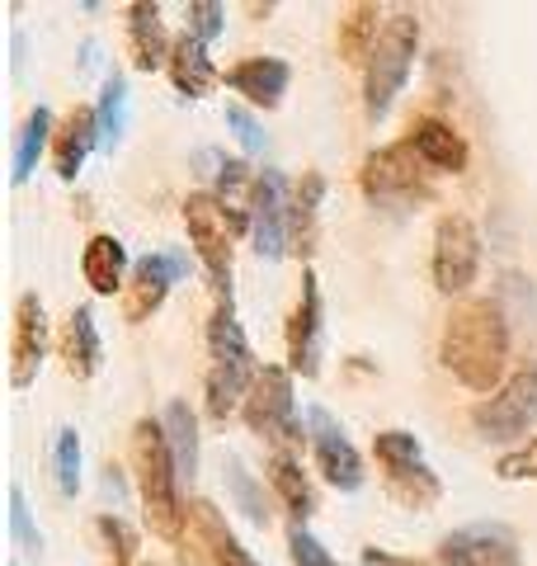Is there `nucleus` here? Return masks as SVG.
Segmentation results:
<instances>
[{"mask_svg":"<svg viewBox=\"0 0 537 566\" xmlns=\"http://www.w3.org/2000/svg\"><path fill=\"white\" fill-rule=\"evenodd\" d=\"M439 359L472 392H499L509 374V322L491 297H467L448 312L439 335Z\"/></svg>","mask_w":537,"mask_h":566,"instance_id":"f257e3e1","label":"nucleus"},{"mask_svg":"<svg viewBox=\"0 0 537 566\" xmlns=\"http://www.w3.org/2000/svg\"><path fill=\"white\" fill-rule=\"evenodd\" d=\"M133 476L141 491V515H147L156 538L179 543L185 534V501H179V472L170 458V439L166 424L141 416L133 424Z\"/></svg>","mask_w":537,"mask_h":566,"instance_id":"f03ea898","label":"nucleus"},{"mask_svg":"<svg viewBox=\"0 0 537 566\" xmlns=\"http://www.w3.org/2000/svg\"><path fill=\"white\" fill-rule=\"evenodd\" d=\"M208 416L227 420L236 406H245L250 387H255V349H250L245 331L231 312V293H218V312L208 322Z\"/></svg>","mask_w":537,"mask_h":566,"instance_id":"7ed1b4c3","label":"nucleus"},{"mask_svg":"<svg viewBox=\"0 0 537 566\" xmlns=\"http://www.w3.org/2000/svg\"><path fill=\"white\" fill-rule=\"evenodd\" d=\"M415 52H420V20L410 10L391 14L387 29H382L378 52L368 57V76H364V109H368L372 123L387 118L391 104H397V95L406 91L410 66H415Z\"/></svg>","mask_w":537,"mask_h":566,"instance_id":"20e7f679","label":"nucleus"},{"mask_svg":"<svg viewBox=\"0 0 537 566\" xmlns=\"http://www.w3.org/2000/svg\"><path fill=\"white\" fill-rule=\"evenodd\" d=\"M372 458H378V468H382L387 491L397 495L401 505L429 510L443 495L439 472L424 463L420 439L410 434V430H378V434H372Z\"/></svg>","mask_w":537,"mask_h":566,"instance_id":"39448f33","label":"nucleus"},{"mask_svg":"<svg viewBox=\"0 0 537 566\" xmlns=\"http://www.w3.org/2000/svg\"><path fill=\"white\" fill-rule=\"evenodd\" d=\"M358 185L372 203H397V208H410V203H434V180L420 161V151L410 142H391V147H378L358 170Z\"/></svg>","mask_w":537,"mask_h":566,"instance_id":"423d86ee","label":"nucleus"},{"mask_svg":"<svg viewBox=\"0 0 537 566\" xmlns=\"http://www.w3.org/2000/svg\"><path fill=\"white\" fill-rule=\"evenodd\" d=\"M472 424L486 444H514L537 424V364L514 368L505 387L472 406Z\"/></svg>","mask_w":537,"mask_h":566,"instance_id":"0eeeda50","label":"nucleus"},{"mask_svg":"<svg viewBox=\"0 0 537 566\" xmlns=\"http://www.w3.org/2000/svg\"><path fill=\"white\" fill-rule=\"evenodd\" d=\"M241 420L250 424V434L278 444V453H288L293 444H302V424H297V406H293V374L278 364H264L255 387L241 406Z\"/></svg>","mask_w":537,"mask_h":566,"instance_id":"6e6552de","label":"nucleus"},{"mask_svg":"<svg viewBox=\"0 0 537 566\" xmlns=\"http://www.w3.org/2000/svg\"><path fill=\"white\" fill-rule=\"evenodd\" d=\"M185 232H189V245H193V255H199V264L208 270L212 279V289L218 293H231V251H236V227H231L227 218V208L218 203V193H189L185 199Z\"/></svg>","mask_w":537,"mask_h":566,"instance_id":"1a4fd4ad","label":"nucleus"},{"mask_svg":"<svg viewBox=\"0 0 537 566\" xmlns=\"http://www.w3.org/2000/svg\"><path fill=\"white\" fill-rule=\"evenodd\" d=\"M179 557L185 566H255V557L241 547L212 501H189L185 505V534H179Z\"/></svg>","mask_w":537,"mask_h":566,"instance_id":"9d476101","label":"nucleus"},{"mask_svg":"<svg viewBox=\"0 0 537 566\" xmlns=\"http://www.w3.org/2000/svg\"><path fill=\"white\" fill-rule=\"evenodd\" d=\"M481 270V232L472 218L462 212H443L439 227H434V283L439 293L457 297L476 283Z\"/></svg>","mask_w":537,"mask_h":566,"instance_id":"9b49d317","label":"nucleus"},{"mask_svg":"<svg viewBox=\"0 0 537 566\" xmlns=\"http://www.w3.org/2000/svg\"><path fill=\"white\" fill-rule=\"evenodd\" d=\"M307 439L316 449V468L320 476L335 486V491H358L364 486V458H358V449L349 444V434L335 424V416L326 411V406H307Z\"/></svg>","mask_w":537,"mask_h":566,"instance_id":"f8f14e48","label":"nucleus"},{"mask_svg":"<svg viewBox=\"0 0 537 566\" xmlns=\"http://www.w3.org/2000/svg\"><path fill=\"white\" fill-rule=\"evenodd\" d=\"M288 199L293 189L278 170H260V193H255V212H250V241H255L260 260H283L293 251L288 237Z\"/></svg>","mask_w":537,"mask_h":566,"instance_id":"ddd939ff","label":"nucleus"},{"mask_svg":"<svg viewBox=\"0 0 537 566\" xmlns=\"http://www.w3.org/2000/svg\"><path fill=\"white\" fill-rule=\"evenodd\" d=\"M439 566H518V538L505 524H467L439 543Z\"/></svg>","mask_w":537,"mask_h":566,"instance_id":"4468645a","label":"nucleus"},{"mask_svg":"<svg viewBox=\"0 0 537 566\" xmlns=\"http://www.w3.org/2000/svg\"><path fill=\"white\" fill-rule=\"evenodd\" d=\"M48 354V312L39 293H20L14 303V322H10V382L29 387L39 378V364Z\"/></svg>","mask_w":537,"mask_h":566,"instance_id":"2eb2a0df","label":"nucleus"},{"mask_svg":"<svg viewBox=\"0 0 537 566\" xmlns=\"http://www.w3.org/2000/svg\"><path fill=\"white\" fill-rule=\"evenodd\" d=\"M288 374L316 378L320 374V279L302 270V293L288 316Z\"/></svg>","mask_w":537,"mask_h":566,"instance_id":"dca6fc26","label":"nucleus"},{"mask_svg":"<svg viewBox=\"0 0 537 566\" xmlns=\"http://www.w3.org/2000/svg\"><path fill=\"white\" fill-rule=\"evenodd\" d=\"M189 264L179 255H141L128 274V289H123V316L137 326V322H151V312H160L166 303L170 283L185 279Z\"/></svg>","mask_w":537,"mask_h":566,"instance_id":"f3484780","label":"nucleus"},{"mask_svg":"<svg viewBox=\"0 0 537 566\" xmlns=\"http://www.w3.org/2000/svg\"><path fill=\"white\" fill-rule=\"evenodd\" d=\"M57 359H62V368L76 382L99 374L104 345H99V326H95V312H90V307H71L66 312V322L57 331Z\"/></svg>","mask_w":537,"mask_h":566,"instance_id":"a211bd4d","label":"nucleus"},{"mask_svg":"<svg viewBox=\"0 0 537 566\" xmlns=\"http://www.w3.org/2000/svg\"><path fill=\"white\" fill-rule=\"evenodd\" d=\"M288 81H293V71L283 57H245L227 71V85L236 95H245L255 109H278L283 95H288Z\"/></svg>","mask_w":537,"mask_h":566,"instance_id":"6ab92c4d","label":"nucleus"},{"mask_svg":"<svg viewBox=\"0 0 537 566\" xmlns=\"http://www.w3.org/2000/svg\"><path fill=\"white\" fill-rule=\"evenodd\" d=\"M410 147L420 151V161L424 166H434V170H448V175H462L472 161V151H467V142H462V133L453 128V123H443V118H415L410 123Z\"/></svg>","mask_w":537,"mask_h":566,"instance_id":"aec40b11","label":"nucleus"},{"mask_svg":"<svg viewBox=\"0 0 537 566\" xmlns=\"http://www.w3.org/2000/svg\"><path fill=\"white\" fill-rule=\"evenodd\" d=\"M170 39L166 24H160V6L156 0H133L128 6V57L137 71H156L170 62Z\"/></svg>","mask_w":537,"mask_h":566,"instance_id":"412c9836","label":"nucleus"},{"mask_svg":"<svg viewBox=\"0 0 537 566\" xmlns=\"http://www.w3.org/2000/svg\"><path fill=\"white\" fill-rule=\"evenodd\" d=\"M95 147H99V118H95V109L76 104V109L62 118L57 137H52V161H57L62 180H76L81 166H85V156L95 151Z\"/></svg>","mask_w":537,"mask_h":566,"instance_id":"4be33fe9","label":"nucleus"},{"mask_svg":"<svg viewBox=\"0 0 537 566\" xmlns=\"http://www.w3.org/2000/svg\"><path fill=\"white\" fill-rule=\"evenodd\" d=\"M81 274L90 283V293H99V297H114L128 289V251H123V241L109 237V232H99V237H90L85 241V251H81Z\"/></svg>","mask_w":537,"mask_h":566,"instance_id":"5701e85b","label":"nucleus"},{"mask_svg":"<svg viewBox=\"0 0 537 566\" xmlns=\"http://www.w3.org/2000/svg\"><path fill=\"white\" fill-rule=\"evenodd\" d=\"M166 71H170L175 91H179V95H189V99H203L212 85H218V66H212V57H208V43H199L189 29L175 39Z\"/></svg>","mask_w":537,"mask_h":566,"instance_id":"b1692460","label":"nucleus"},{"mask_svg":"<svg viewBox=\"0 0 537 566\" xmlns=\"http://www.w3.org/2000/svg\"><path fill=\"white\" fill-rule=\"evenodd\" d=\"M320 199H326V175L320 170H302L288 199V237L297 255L316 251V222H320Z\"/></svg>","mask_w":537,"mask_h":566,"instance_id":"393cba45","label":"nucleus"},{"mask_svg":"<svg viewBox=\"0 0 537 566\" xmlns=\"http://www.w3.org/2000/svg\"><path fill=\"white\" fill-rule=\"evenodd\" d=\"M218 203L227 208V218L236 232H250V212H255V193H260V170H250L245 161H222L218 166Z\"/></svg>","mask_w":537,"mask_h":566,"instance_id":"a878e982","label":"nucleus"},{"mask_svg":"<svg viewBox=\"0 0 537 566\" xmlns=\"http://www.w3.org/2000/svg\"><path fill=\"white\" fill-rule=\"evenodd\" d=\"M382 10L378 6H349L345 14H339V57L345 62H364L368 66V57L378 52V43H382Z\"/></svg>","mask_w":537,"mask_h":566,"instance_id":"bb28decb","label":"nucleus"},{"mask_svg":"<svg viewBox=\"0 0 537 566\" xmlns=\"http://www.w3.org/2000/svg\"><path fill=\"white\" fill-rule=\"evenodd\" d=\"M268 482H274L278 501L288 505L293 524H307L316 515V486L307 482V472H302V463L293 453H274V458H268Z\"/></svg>","mask_w":537,"mask_h":566,"instance_id":"cd10ccee","label":"nucleus"},{"mask_svg":"<svg viewBox=\"0 0 537 566\" xmlns=\"http://www.w3.org/2000/svg\"><path fill=\"white\" fill-rule=\"evenodd\" d=\"M160 424H166V439H170V458H175L179 482H193V476H199V420H193L189 401H170L166 416H160Z\"/></svg>","mask_w":537,"mask_h":566,"instance_id":"c85d7f7f","label":"nucleus"},{"mask_svg":"<svg viewBox=\"0 0 537 566\" xmlns=\"http://www.w3.org/2000/svg\"><path fill=\"white\" fill-rule=\"evenodd\" d=\"M52 137H57V128H52V114L43 109H33L24 118V128H20V142H14V185H29L33 180V170H39V156L52 147Z\"/></svg>","mask_w":537,"mask_h":566,"instance_id":"c756f323","label":"nucleus"},{"mask_svg":"<svg viewBox=\"0 0 537 566\" xmlns=\"http://www.w3.org/2000/svg\"><path fill=\"white\" fill-rule=\"evenodd\" d=\"M95 118H99V147L114 151L123 142V128H128V81H123V71H109V76H104Z\"/></svg>","mask_w":537,"mask_h":566,"instance_id":"7c9ffc66","label":"nucleus"},{"mask_svg":"<svg viewBox=\"0 0 537 566\" xmlns=\"http://www.w3.org/2000/svg\"><path fill=\"white\" fill-rule=\"evenodd\" d=\"M222 476H227V491H231V501H236L241 515H245L250 524H255V528H268V501H264V486L245 472L241 458H227V463H222Z\"/></svg>","mask_w":537,"mask_h":566,"instance_id":"2f4dec72","label":"nucleus"},{"mask_svg":"<svg viewBox=\"0 0 537 566\" xmlns=\"http://www.w3.org/2000/svg\"><path fill=\"white\" fill-rule=\"evenodd\" d=\"M52 472H57V491L62 495H76L81 491V434L71 430H57L52 439Z\"/></svg>","mask_w":537,"mask_h":566,"instance_id":"473e14b6","label":"nucleus"},{"mask_svg":"<svg viewBox=\"0 0 537 566\" xmlns=\"http://www.w3.org/2000/svg\"><path fill=\"white\" fill-rule=\"evenodd\" d=\"M95 534L104 538V547H109V562L114 566H133L137 562V534H133V524L123 520V515H99L95 520Z\"/></svg>","mask_w":537,"mask_h":566,"instance_id":"72a5a7b5","label":"nucleus"},{"mask_svg":"<svg viewBox=\"0 0 537 566\" xmlns=\"http://www.w3.org/2000/svg\"><path fill=\"white\" fill-rule=\"evenodd\" d=\"M10 538H14V547H24V553H39L43 547V534H39V524H33V515H29V501H24L20 482L10 486Z\"/></svg>","mask_w":537,"mask_h":566,"instance_id":"f704fd0d","label":"nucleus"},{"mask_svg":"<svg viewBox=\"0 0 537 566\" xmlns=\"http://www.w3.org/2000/svg\"><path fill=\"white\" fill-rule=\"evenodd\" d=\"M185 20H189V33L199 43H218L222 29H227V10L218 6V0H193V6L185 10Z\"/></svg>","mask_w":537,"mask_h":566,"instance_id":"c9c22d12","label":"nucleus"},{"mask_svg":"<svg viewBox=\"0 0 537 566\" xmlns=\"http://www.w3.org/2000/svg\"><path fill=\"white\" fill-rule=\"evenodd\" d=\"M495 476H499V482H537V439H528L524 449L499 453Z\"/></svg>","mask_w":537,"mask_h":566,"instance_id":"e433bc0d","label":"nucleus"},{"mask_svg":"<svg viewBox=\"0 0 537 566\" xmlns=\"http://www.w3.org/2000/svg\"><path fill=\"white\" fill-rule=\"evenodd\" d=\"M288 557H293V566H345V562H335L326 547H320V543L307 534V524H293V528H288Z\"/></svg>","mask_w":537,"mask_h":566,"instance_id":"4c0bfd02","label":"nucleus"},{"mask_svg":"<svg viewBox=\"0 0 537 566\" xmlns=\"http://www.w3.org/2000/svg\"><path fill=\"white\" fill-rule=\"evenodd\" d=\"M227 128L236 133V142H241L250 156H260V151H264V128L255 123V114L241 109V104H227Z\"/></svg>","mask_w":537,"mask_h":566,"instance_id":"58836bf2","label":"nucleus"},{"mask_svg":"<svg viewBox=\"0 0 537 566\" xmlns=\"http://www.w3.org/2000/svg\"><path fill=\"white\" fill-rule=\"evenodd\" d=\"M364 566H420L415 557H391L382 547H364Z\"/></svg>","mask_w":537,"mask_h":566,"instance_id":"ea45409f","label":"nucleus"},{"mask_svg":"<svg viewBox=\"0 0 537 566\" xmlns=\"http://www.w3.org/2000/svg\"><path fill=\"white\" fill-rule=\"evenodd\" d=\"M104 491H109L114 501H123V495H128V486H123V468H118V463H104Z\"/></svg>","mask_w":537,"mask_h":566,"instance_id":"a19ab883","label":"nucleus"},{"mask_svg":"<svg viewBox=\"0 0 537 566\" xmlns=\"http://www.w3.org/2000/svg\"><path fill=\"white\" fill-rule=\"evenodd\" d=\"M151 566H156V562H151Z\"/></svg>","mask_w":537,"mask_h":566,"instance_id":"79ce46f5","label":"nucleus"}]
</instances>
